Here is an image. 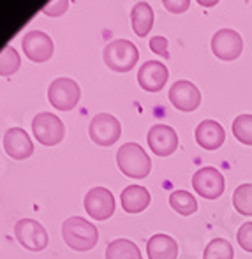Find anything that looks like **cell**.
Masks as SVG:
<instances>
[{"label":"cell","instance_id":"cell-1","mask_svg":"<svg viewBox=\"0 0 252 259\" xmlns=\"http://www.w3.org/2000/svg\"><path fill=\"white\" fill-rule=\"evenodd\" d=\"M62 236H64L65 243L78 252L94 249L97 245V240H99L97 228L83 217L65 219V222L62 224Z\"/></svg>","mask_w":252,"mask_h":259},{"label":"cell","instance_id":"cell-2","mask_svg":"<svg viewBox=\"0 0 252 259\" xmlns=\"http://www.w3.org/2000/svg\"><path fill=\"white\" fill-rule=\"evenodd\" d=\"M116 164L120 171L129 178H145L152 169L150 155L138 143H125L116 152Z\"/></svg>","mask_w":252,"mask_h":259},{"label":"cell","instance_id":"cell-3","mask_svg":"<svg viewBox=\"0 0 252 259\" xmlns=\"http://www.w3.org/2000/svg\"><path fill=\"white\" fill-rule=\"evenodd\" d=\"M138 58H140V50L127 39H115L102 50V60L108 65V69L115 72L133 71Z\"/></svg>","mask_w":252,"mask_h":259},{"label":"cell","instance_id":"cell-4","mask_svg":"<svg viewBox=\"0 0 252 259\" xmlns=\"http://www.w3.org/2000/svg\"><path fill=\"white\" fill-rule=\"evenodd\" d=\"M81 97L79 85L71 78H57L48 89V101L58 111H71Z\"/></svg>","mask_w":252,"mask_h":259},{"label":"cell","instance_id":"cell-5","mask_svg":"<svg viewBox=\"0 0 252 259\" xmlns=\"http://www.w3.org/2000/svg\"><path fill=\"white\" fill-rule=\"evenodd\" d=\"M32 131L34 136L37 138L39 143L46 145V147H55L64 140L65 127L62 120L57 115L48 111L37 113L32 120Z\"/></svg>","mask_w":252,"mask_h":259},{"label":"cell","instance_id":"cell-6","mask_svg":"<svg viewBox=\"0 0 252 259\" xmlns=\"http://www.w3.org/2000/svg\"><path fill=\"white\" fill-rule=\"evenodd\" d=\"M14 235L20 245L32 252H41L48 245V233L41 222L34 219H21L14 226Z\"/></svg>","mask_w":252,"mask_h":259},{"label":"cell","instance_id":"cell-7","mask_svg":"<svg viewBox=\"0 0 252 259\" xmlns=\"http://www.w3.org/2000/svg\"><path fill=\"white\" fill-rule=\"evenodd\" d=\"M89 133L94 143L101 145V147H111L118 141L120 134H122V125H120L118 118L113 116L111 113H97L90 122Z\"/></svg>","mask_w":252,"mask_h":259},{"label":"cell","instance_id":"cell-8","mask_svg":"<svg viewBox=\"0 0 252 259\" xmlns=\"http://www.w3.org/2000/svg\"><path fill=\"white\" fill-rule=\"evenodd\" d=\"M192 187L204 199H217L224 192V177L217 167H201L192 175Z\"/></svg>","mask_w":252,"mask_h":259},{"label":"cell","instance_id":"cell-9","mask_svg":"<svg viewBox=\"0 0 252 259\" xmlns=\"http://www.w3.org/2000/svg\"><path fill=\"white\" fill-rule=\"evenodd\" d=\"M242 35L233 28H221L212 37V52L221 60H235L242 55Z\"/></svg>","mask_w":252,"mask_h":259},{"label":"cell","instance_id":"cell-10","mask_svg":"<svg viewBox=\"0 0 252 259\" xmlns=\"http://www.w3.org/2000/svg\"><path fill=\"white\" fill-rule=\"evenodd\" d=\"M85 210L96 221H106L115 211V198L106 187H94L85 196Z\"/></svg>","mask_w":252,"mask_h":259},{"label":"cell","instance_id":"cell-11","mask_svg":"<svg viewBox=\"0 0 252 259\" xmlns=\"http://www.w3.org/2000/svg\"><path fill=\"white\" fill-rule=\"evenodd\" d=\"M147 141L150 150L159 157L171 155L178 148V134L175 133L173 127L164 125V123H157V125L150 127Z\"/></svg>","mask_w":252,"mask_h":259},{"label":"cell","instance_id":"cell-12","mask_svg":"<svg viewBox=\"0 0 252 259\" xmlns=\"http://www.w3.org/2000/svg\"><path fill=\"white\" fill-rule=\"evenodd\" d=\"M170 101L180 111H194L201 103V92L192 81L178 79L170 89Z\"/></svg>","mask_w":252,"mask_h":259},{"label":"cell","instance_id":"cell-13","mask_svg":"<svg viewBox=\"0 0 252 259\" xmlns=\"http://www.w3.org/2000/svg\"><path fill=\"white\" fill-rule=\"evenodd\" d=\"M23 53L30 58L32 62H46L53 55V41L48 34L41 30H30L23 35Z\"/></svg>","mask_w":252,"mask_h":259},{"label":"cell","instance_id":"cell-14","mask_svg":"<svg viewBox=\"0 0 252 259\" xmlns=\"http://www.w3.org/2000/svg\"><path fill=\"white\" fill-rule=\"evenodd\" d=\"M170 78L167 67L159 60H148L138 71V83L147 92H159Z\"/></svg>","mask_w":252,"mask_h":259},{"label":"cell","instance_id":"cell-15","mask_svg":"<svg viewBox=\"0 0 252 259\" xmlns=\"http://www.w3.org/2000/svg\"><path fill=\"white\" fill-rule=\"evenodd\" d=\"M4 150L13 159L23 160L34 154V145L30 141V136L21 127H13L4 134Z\"/></svg>","mask_w":252,"mask_h":259},{"label":"cell","instance_id":"cell-16","mask_svg":"<svg viewBox=\"0 0 252 259\" xmlns=\"http://www.w3.org/2000/svg\"><path fill=\"white\" fill-rule=\"evenodd\" d=\"M196 141L204 150H217L226 141V131L217 120H203L196 127Z\"/></svg>","mask_w":252,"mask_h":259},{"label":"cell","instance_id":"cell-17","mask_svg":"<svg viewBox=\"0 0 252 259\" xmlns=\"http://www.w3.org/2000/svg\"><path fill=\"white\" fill-rule=\"evenodd\" d=\"M147 254L148 259H177L178 243L170 235L157 233L147 242Z\"/></svg>","mask_w":252,"mask_h":259},{"label":"cell","instance_id":"cell-18","mask_svg":"<svg viewBox=\"0 0 252 259\" xmlns=\"http://www.w3.org/2000/svg\"><path fill=\"white\" fill-rule=\"evenodd\" d=\"M150 192L141 185H127L122 191L120 201L127 213H140L150 205Z\"/></svg>","mask_w":252,"mask_h":259},{"label":"cell","instance_id":"cell-19","mask_svg":"<svg viewBox=\"0 0 252 259\" xmlns=\"http://www.w3.org/2000/svg\"><path fill=\"white\" fill-rule=\"evenodd\" d=\"M131 21L133 30L140 37H147L153 25V11L148 2H138L131 11Z\"/></svg>","mask_w":252,"mask_h":259},{"label":"cell","instance_id":"cell-20","mask_svg":"<svg viewBox=\"0 0 252 259\" xmlns=\"http://www.w3.org/2000/svg\"><path fill=\"white\" fill-rule=\"evenodd\" d=\"M106 259H143L138 245L127 238L113 240L106 247Z\"/></svg>","mask_w":252,"mask_h":259},{"label":"cell","instance_id":"cell-21","mask_svg":"<svg viewBox=\"0 0 252 259\" xmlns=\"http://www.w3.org/2000/svg\"><path fill=\"white\" fill-rule=\"evenodd\" d=\"M170 205L180 215H192L198 210V201L189 191H175L170 196Z\"/></svg>","mask_w":252,"mask_h":259},{"label":"cell","instance_id":"cell-22","mask_svg":"<svg viewBox=\"0 0 252 259\" xmlns=\"http://www.w3.org/2000/svg\"><path fill=\"white\" fill-rule=\"evenodd\" d=\"M233 136L243 145L252 147V115L250 113H242L233 120Z\"/></svg>","mask_w":252,"mask_h":259},{"label":"cell","instance_id":"cell-23","mask_svg":"<svg viewBox=\"0 0 252 259\" xmlns=\"http://www.w3.org/2000/svg\"><path fill=\"white\" fill-rule=\"evenodd\" d=\"M233 257H235L233 245L224 238H214L206 245L203 254V259H233Z\"/></svg>","mask_w":252,"mask_h":259},{"label":"cell","instance_id":"cell-24","mask_svg":"<svg viewBox=\"0 0 252 259\" xmlns=\"http://www.w3.org/2000/svg\"><path fill=\"white\" fill-rule=\"evenodd\" d=\"M233 205L242 215H252V184H240L235 189Z\"/></svg>","mask_w":252,"mask_h":259},{"label":"cell","instance_id":"cell-25","mask_svg":"<svg viewBox=\"0 0 252 259\" xmlns=\"http://www.w3.org/2000/svg\"><path fill=\"white\" fill-rule=\"evenodd\" d=\"M20 55L13 46H6L0 52V76H13L20 69Z\"/></svg>","mask_w":252,"mask_h":259},{"label":"cell","instance_id":"cell-26","mask_svg":"<svg viewBox=\"0 0 252 259\" xmlns=\"http://www.w3.org/2000/svg\"><path fill=\"white\" fill-rule=\"evenodd\" d=\"M236 240L238 245L247 252H252V222H245L240 226L238 233H236Z\"/></svg>","mask_w":252,"mask_h":259},{"label":"cell","instance_id":"cell-27","mask_svg":"<svg viewBox=\"0 0 252 259\" xmlns=\"http://www.w3.org/2000/svg\"><path fill=\"white\" fill-rule=\"evenodd\" d=\"M69 7V2L67 0H57V2H51L48 6L43 7V13L48 14V16H62V14L67 11Z\"/></svg>","mask_w":252,"mask_h":259},{"label":"cell","instance_id":"cell-28","mask_svg":"<svg viewBox=\"0 0 252 259\" xmlns=\"http://www.w3.org/2000/svg\"><path fill=\"white\" fill-rule=\"evenodd\" d=\"M164 7L173 14H182L189 9L191 0H164Z\"/></svg>","mask_w":252,"mask_h":259},{"label":"cell","instance_id":"cell-29","mask_svg":"<svg viewBox=\"0 0 252 259\" xmlns=\"http://www.w3.org/2000/svg\"><path fill=\"white\" fill-rule=\"evenodd\" d=\"M150 50L155 55H162V57H167V39L162 37V35H155V37L150 39L148 42Z\"/></svg>","mask_w":252,"mask_h":259},{"label":"cell","instance_id":"cell-30","mask_svg":"<svg viewBox=\"0 0 252 259\" xmlns=\"http://www.w3.org/2000/svg\"><path fill=\"white\" fill-rule=\"evenodd\" d=\"M198 4H199V6L210 7V6H215V4H217V0H198Z\"/></svg>","mask_w":252,"mask_h":259}]
</instances>
